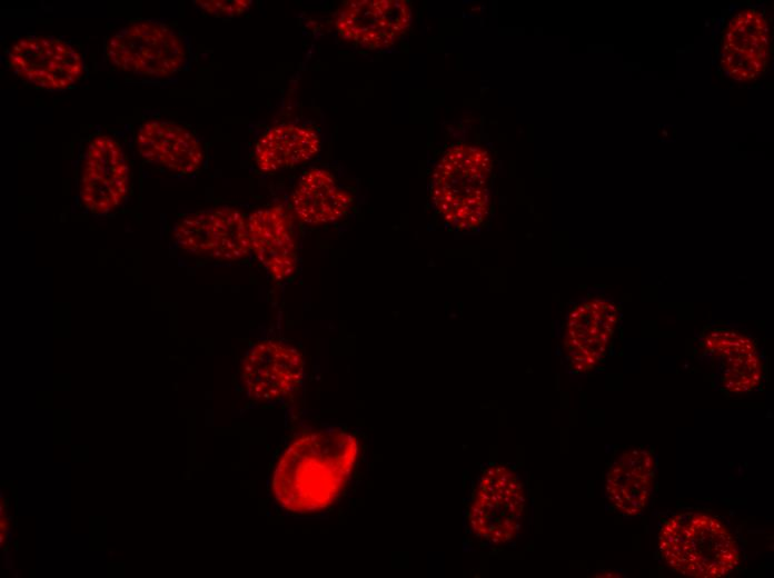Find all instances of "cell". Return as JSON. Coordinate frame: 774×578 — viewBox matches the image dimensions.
Wrapping results in <instances>:
<instances>
[{
	"mask_svg": "<svg viewBox=\"0 0 774 578\" xmlns=\"http://www.w3.org/2000/svg\"><path fill=\"white\" fill-rule=\"evenodd\" d=\"M188 48L170 24L133 20L115 30L105 44V58L115 70L148 80H166L183 69Z\"/></svg>",
	"mask_w": 774,
	"mask_h": 578,
	"instance_id": "cell-4",
	"label": "cell"
},
{
	"mask_svg": "<svg viewBox=\"0 0 774 578\" xmlns=\"http://www.w3.org/2000/svg\"><path fill=\"white\" fill-rule=\"evenodd\" d=\"M135 146L143 161L178 175L197 172L206 157L201 141L190 128L158 118L138 126Z\"/></svg>",
	"mask_w": 774,
	"mask_h": 578,
	"instance_id": "cell-11",
	"label": "cell"
},
{
	"mask_svg": "<svg viewBox=\"0 0 774 578\" xmlns=\"http://www.w3.org/2000/svg\"><path fill=\"white\" fill-rule=\"evenodd\" d=\"M319 150L320 137L314 128L279 124L259 137L254 158L261 172L274 173L311 160Z\"/></svg>",
	"mask_w": 774,
	"mask_h": 578,
	"instance_id": "cell-16",
	"label": "cell"
},
{
	"mask_svg": "<svg viewBox=\"0 0 774 578\" xmlns=\"http://www.w3.org/2000/svg\"><path fill=\"white\" fill-rule=\"evenodd\" d=\"M771 30L768 22L756 10H742L726 23L722 37L721 66L737 80L760 77L770 57Z\"/></svg>",
	"mask_w": 774,
	"mask_h": 578,
	"instance_id": "cell-12",
	"label": "cell"
},
{
	"mask_svg": "<svg viewBox=\"0 0 774 578\" xmlns=\"http://www.w3.org/2000/svg\"><path fill=\"white\" fill-rule=\"evenodd\" d=\"M357 455V439L344 431L322 430L298 438L274 472L277 502L294 512L328 507L341 491Z\"/></svg>",
	"mask_w": 774,
	"mask_h": 578,
	"instance_id": "cell-1",
	"label": "cell"
},
{
	"mask_svg": "<svg viewBox=\"0 0 774 578\" xmlns=\"http://www.w3.org/2000/svg\"><path fill=\"white\" fill-rule=\"evenodd\" d=\"M131 183L129 160L121 143L109 134L88 141L79 170V197L93 215H108L127 199Z\"/></svg>",
	"mask_w": 774,
	"mask_h": 578,
	"instance_id": "cell-8",
	"label": "cell"
},
{
	"mask_svg": "<svg viewBox=\"0 0 774 578\" xmlns=\"http://www.w3.org/2000/svg\"><path fill=\"white\" fill-rule=\"evenodd\" d=\"M662 558L688 577L718 578L740 564V548L731 530L716 517L683 511L666 519L658 534Z\"/></svg>",
	"mask_w": 774,
	"mask_h": 578,
	"instance_id": "cell-2",
	"label": "cell"
},
{
	"mask_svg": "<svg viewBox=\"0 0 774 578\" xmlns=\"http://www.w3.org/2000/svg\"><path fill=\"white\" fill-rule=\"evenodd\" d=\"M354 199L326 169L312 168L299 178L291 195V207L299 220L322 226L341 220Z\"/></svg>",
	"mask_w": 774,
	"mask_h": 578,
	"instance_id": "cell-14",
	"label": "cell"
},
{
	"mask_svg": "<svg viewBox=\"0 0 774 578\" xmlns=\"http://www.w3.org/2000/svg\"><path fill=\"white\" fill-rule=\"evenodd\" d=\"M6 64L23 82L49 91L71 89L87 74L85 58L73 43L36 33L7 48Z\"/></svg>",
	"mask_w": 774,
	"mask_h": 578,
	"instance_id": "cell-5",
	"label": "cell"
},
{
	"mask_svg": "<svg viewBox=\"0 0 774 578\" xmlns=\"http://www.w3.org/2000/svg\"><path fill=\"white\" fill-rule=\"evenodd\" d=\"M410 22V4L401 0L347 1L337 10L334 20L343 39L371 50L393 46Z\"/></svg>",
	"mask_w": 774,
	"mask_h": 578,
	"instance_id": "cell-9",
	"label": "cell"
},
{
	"mask_svg": "<svg viewBox=\"0 0 774 578\" xmlns=\"http://www.w3.org/2000/svg\"><path fill=\"white\" fill-rule=\"evenodd\" d=\"M248 232L257 260L276 280H287L297 270V242L292 220L281 205L260 208L248 218Z\"/></svg>",
	"mask_w": 774,
	"mask_h": 578,
	"instance_id": "cell-13",
	"label": "cell"
},
{
	"mask_svg": "<svg viewBox=\"0 0 774 578\" xmlns=\"http://www.w3.org/2000/svg\"><path fill=\"white\" fill-rule=\"evenodd\" d=\"M194 3L207 14L218 18H234L251 7L250 0H198Z\"/></svg>",
	"mask_w": 774,
	"mask_h": 578,
	"instance_id": "cell-18",
	"label": "cell"
},
{
	"mask_svg": "<svg viewBox=\"0 0 774 578\" xmlns=\"http://www.w3.org/2000/svg\"><path fill=\"white\" fill-rule=\"evenodd\" d=\"M525 506L526 492L518 475L506 466L488 467L472 496L469 527L490 544H505L520 529Z\"/></svg>",
	"mask_w": 774,
	"mask_h": 578,
	"instance_id": "cell-6",
	"label": "cell"
},
{
	"mask_svg": "<svg viewBox=\"0 0 774 578\" xmlns=\"http://www.w3.org/2000/svg\"><path fill=\"white\" fill-rule=\"evenodd\" d=\"M605 307L594 300L578 306L569 313L564 348L569 367L574 371L593 369L598 361L603 360L614 326L607 319L602 320Z\"/></svg>",
	"mask_w": 774,
	"mask_h": 578,
	"instance_id": "cell-17",
	"label": "cell"
},
{
	"mask_svg": "<svg viewBox=\"0 0 774 578\" xmlns=\"http://www.w3.org/2000/svg\"><path fill=\"white\" fill-rule=\"evenodd\" d=\"M177 247L197 257L238 261L251 252L246 216L232 207H216L185 216L172 231Z\"/></svg>",
	"mask_w": 774,
	"mask_h": 578,
	"instance_id": "cell-7",
	"label": "cell"
},
{
	"mask_svg": "<svg viewBox=\"0 0 774 578\" xmlns=\"http://www.w3.org/2000/svg\"><path fill=\"white\" fill-rule=\"evenodd\" d=\"M655 458L646 449L622 452L606 477V494L612 505L627 516H635L646 507L655 478Z\"/></svg>",
	"mask_w": 774,
	"mask_h": 578,
	"instance_id": "cell-15",
	"label": "cell"
},
{
	"mask_svg": "<svg viewBox=\"0 0 774 578\" xmlns=\"http://www.w3.org/2000/svg\"><path fill=\"white\" fill-rule=\"evenodd\" d=\"M302 377V356L279 340L255 345L242 361L241 380L248 397L256 401L270 402L289 396Z\"/></svg>",
	"mask_w": 774,
	"mask_h": 578,
	"instance_id": "cell-10",
	"label": "cell"
},
{
	"mask_svg": "<svg viewBox=\"0 0 774 578\" xmlns=\"http://www.w3.org/2000/svg\"><path fill=\"white\" fill-rule=\"evenodd\" d=\"M493 162L487 151L472 146L449 149L430 179V199L445 225L473 231L490 209Z\"/></svg>",
	"mask_w": 774,
	"mask_h": 578,
	"instance_id": "cell-3",
	"label": "cell"
}]
</instances>
